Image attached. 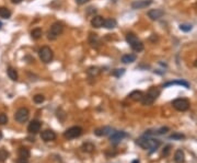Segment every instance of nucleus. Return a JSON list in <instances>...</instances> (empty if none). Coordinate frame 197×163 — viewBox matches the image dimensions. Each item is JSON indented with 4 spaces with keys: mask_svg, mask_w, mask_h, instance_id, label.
<instances>
[{
    "mask_svg": "<svg viewBox=\"0 0 197 163\" xmlns=\"http://www.w3.org/2000/svg\"><path fill=\"white\" fill-rule=\"evenodd\" d=\"M63 31H64V25H63V23H60V22H56V23H54L53 25L50 26V30L48 31V33H47L48 40H52V41L56 40L61 33H63Z\"/></svg>",
    "mask_w": 197,
    "mask_h": 163,
    "instance_id": "4",
    "label": "nucleus"
},
{
    "mask_svg": "<svg viewBox=\"0 0 197 163\" xmlns=\"http://www.w3.org/2000/svg\"><path fill=\"white\" fill-rule=\"evenodd\" d=\"M112 1H113V2H116V1H117V0H112Z\"/></svg>",
    "mask_w": 197,
    "mask_h": 163,
    "instance_id": "40",
    "label": "nucleus"
},
{
    "mask_svg": "<svg viewBox=\"0 0 197 163\" xmlns=\"http://www.w3.org/2000/svg\"><path fill=\"white\" fill-rule=\"evenodd\" d=\"M41 138L43 139L44 141H53L56 139V134H55V131L50 130V129H46V130L42 131V134H41Z\"/></svg>",
    "mask_w": 197,
    "mask_h": 163,
    "instance_id": "12",
    "label": "nucleus"
},
{
    "mask_svg": "<svg viewBox=\"0 0 197 163\" xmlns=\"http://www.w3.org/2000/svg\"><path fill=\"white\" fill-rule=\"evenodd\" d=\"M172 106L179 112H185L190 109V101L186 99H176L172 102Z\"/></svg>",
    "mask_w": 197,
    "mask_h": 163,
    "instance_id": "7",
    "label": "nucleus"
},
{
    "mask_svg": "<svg viewBox=\"0 0 197 163\" xmlns=\"http://www.w3.org/2000/svg\"><path fill=\"white\" fill-rule=\"evenodd\" d=\"M99 73H100V70H99V68H97V67H91V68H89V70H88V75H90V76H92V77L97 76Z\"/></svg>",
    "mask_w": 197,
    "mask_h": 163,
    "instance_id": "28",
    "label": "nucleus"
},
{
    "mask_svg": "<svg viewBox=\"0 0 197 163\" xmlns=\"http://www.w3.org/2000/svg\"><path fill=\"white\" fill-rule=\"evenodd\" d=\"M9 156H10V154H9V152H8L6 149H4V148L0 149V162L1 163L4 162V161L9 158Z\"/></svg>",
    "mask_w": 197,
    "mask_h": 163,
    "instance_id": "27",
    "label": "nucleus"
},
{
    "mask_svg": "<svg viewBox=\"0 0 197 163\" xmlns=\"http://www.w3.org/2000/svg\"><path fill=\"white\" fill-rule=\"evenodd\" d=\"M132 163H139V161H138V160H134V161H133Z\"/></svg>",
    "mask_w": 197,
    "mask_h": 163,
    "instance_id": "38",
    "label": "nucleus"
},
{
    "mask_svg": "<svg viewBox=\"0 0 197 163\" xmlns=\"http://www.w3.org/2000/svg\"><path fill=\"white\" fill-rule=\"evenodd\" d=\"M194 66H195V67H197V59L195 60V62H194Z\"/></svg>",
    "mask_w": 197,
    "mask_h": 163,
    "instance_id": "39",
    "label": "nucleus"
},
{
    "mask_svg": "<svg viewBox=\"0 0 197 163\" xmlns=\"http://www.w3.org/2000/svg\"><path fill=\"white\" fill-rule=\"evenodd\" d=\"M174 161H175V163H184L185 156H184L183 150H181V149L176 150L175 153H174Z\"/></svg>",
    "mask_w": 197,
    "mask_h": 163,
    "instance_id": "18",
    "label": "nucleus"
},
{
    "mask_svg": "<svg viewBox=\"0 0 197 163\" xmlns=\"http://www.w3.org/2000/svg\"><path fill=\"white\" fill-rule=\"evenodd\" d=\"M90 0H76V2L78 4H86L87 2H89Z\"/></svg>",
    "mask_w": 197,
    "mask_h": 163,
    "instance_id": "35",
    "label": "nucleus"
},
{
    "mask_svg": "<svg viewBox=\"0 0 197 163\" xmlns=\"http://www.w3.org/2000/svg\"><path fill=\"white\" fill-rule=\"evenodd\" d=\"M128 96H129V99H130V100H133V101L140 102L141 100H142V98H143V93L141 92V91L135 90V91H133V92H132V93H130Z\"/></svg>",
    "mask_w": 197,
    "mask_h": 163,
    "instance_id": "17",
    "label": "nucleus"
},
{
    "mask_svg": "<svg viewBox=\"0 0 197 163\" xmlns=\"http://www.w3.org/2000/svg\"><path fill=\"white\" fill-rule=\"evenodd\" d=\"M18 160L17 163H29V159L31 156V151L26 147H20L18 150Z\"/></svg>",
    "mask_w": 197,
    "mask_h": 163,
    "instance_id": "8",
    "label": "nucleus"
},
{
    "mask_svg": "<svg viewBox=\"0 0 197 163\" xmlns=\"http://www.w3.org/2000/svg\"><path fill=\"white\" fill-rule=\"evenodd\" d=\"M8 123V116L4 113H0V125H6Z\"/></svg>",
    "mask_w": 197,
    "mask_h": 163,
    "instance_id": "32",
    "label": "nucleus"
},
{
    "mask_svg": "<svg viewBox=\"0 0 197 163\" xmlns=\"http://www.w3.org/2000/svg\"><path fill=\"white\" fill-rule=\"evenodd\" d=\"M7 73L11 80H13V81H17V80H18V72H17V70L13 69L12 67H9V68H8Z\"/></svg>",
    "mask_w": 197,
    "mask_h": 163,
    "instance_id": "24",
    "label": "nucleus"
},
{
    "mask_svg": "<svg viewBox=\"0 0 197 163\" xmlns=\"http://www.w3.org/2000/svg\"><path fill=\"white\" fill-rule=\"evenodd\" d=\"M11 1H12L13 4H20V2H22L23 0H11Z\"/></svg>",
    "mask_w": 197,
    "mask_h": 163,
    "instance_id": "36",
    "label": "nucleus"
},
{
    "mask_svg": "<svg viewBox=\"0 0 197 163\" xmlns=\"http://www.w3.org/2000/svg\"><path fill=\"white\" fill-rule=\"evenodd\" d=\"M83 129L80 126H72L70 128H68L67 130L64 133V137L66 139H75L81 136Z\"/></svg>",
    "mask_w": 197,
    "mask_h": 163,
    "instance_id": "6",
    "label": "nucleus"
},
{
    "mask_svg": "<svg viewBox=\"0 0 197 163\" xmlns=\"http://www.w3.org/2000/svg\"><path fill=\"white\" fill-rule=\"evenodd\" d=\"M192 28H193V26L190 25V24H181V25H180V30L183 31V32H188V31L192 30Z\"/></svg>",
    "mask_w": 197,
    "mask_h": 163,
    "instance_id": "33",
    "label": "nucleus"
},
{
    "mask_svg": "<svg viewBox=\"0 0 197 163\" xmlns=\"http://www.w3.org/2000/svg\"><path fill=\"white\" fill-rule=\"evenodd\" d=\"M116 25H117V22L114 19H106V20H104L103 26L106 28V29L108 30L114 29V28H116Z\"/></svg>",
    "mask_w": 197,
    "mask_h": 163,
    "instance_id": "20",
    "label": "nucleus"
},
{
    "mask_svg": "<svg viewBox=\"0 0 197 163\" xmlns=\"http://www.w3.org/2000/svg\"><path fill=\"white\" fill-rule=\"evenodd\" d=\"M170 148H171V146H166L164 149H163V156H168L169 152H170Z\"/></svg>",
    "mask_w": 197,
    "mask_h": 163,
    "instance_id": "34",
    "label": "nucleus"
},
{
    "mask_svg": "<svg viewBox=\"0 0 197 163\" xmlns=\"http://www.w3.org/2000/svg\"><path fill=\"white\" fill-rule=\"evenodd\" d=\"M2 136H4V135H2V131L0 130V140H1V139H2Z\"/></svg>",
    "mask_w": 197,
    "mask_h": 163,
    "instance_id": "37",
    "label": "nucleus"
},
{
    "mask_svg": "<svg viewBox=\"0 0 197 163\" xmlns=\"http://www.w3.org/2000/svg\"><path fill=\"white\" fill-rule=\"evenodd\" d=\"M11 17V11L4 7L0 8V18L2 19H9Z\"/></svg>",
    "mask_w": 197,
    "mask_h": 163,
    "instance_id": "26",
    "label": "nucleus"
},
{
    "mask_svg": "<svg viewBox=\"0 0 197 163\" xmlns=\"http://www.w3.org/2000/svg\"><path fill=\"white\" fill-rule=\"evenodd\" d=\"M29 116H30V112L29 109L26 107H21L19 109L15 114V120L20 124L25 123L26 120H29Z\"/></svg>",
    "mask_w": 197,
    "mask_h": 163,
    "instance_id": "9",
    "label": "nucleus"
},
{
    "mask_svg": "<svg viewBox=\"0 0 197 163\" xmlns=\"http://www.w3.org/2000/svg\"><path fill=\"white\" fill-rule=\"evenodd\" d=\"M170 85H182V87H185V88H188L190 87V84L188 82L186 81H184V80H176V81H170V82H166L164 84V87H170Z\"/></svg>",
    "mask_w": 197,
    "mask_h": 163,
    "instance_id": "19",
    "label": "nucleus"
},
{
    "mask_svg": "<svg viewBox=\"0 0 197 163\" xmlns=\"http://www.w3.org/2000/svg\"><path fill=\"white\" fill-rule=\"evenodd\" d=\"M84 152H88V153H91L92 151H94V149H95V146L93 143H91V142H86V143H83L82 147H81Z\"/></svg>",
    "mask_w": 197,
    "mask_h": 163,
    "instance_id": "23",
    "label": "nucleus"
},
{
    "mask_svg": "<svg viewBox=\"0 0 197 163\" xmlns=\"http://www.w3.org/2000/svg\"><path fill=\"white\" fill-rule=\"evenodd\" d=\"M104 23V19L103 17L101 15H94L92 20H91V25L95 28V29H99V28H102Z\"/></svg>",
    "mask_w": 197,
    "mask_h": 163,
    "instance_id": "16",
    "label": "nucleus"
},
{
    "mask_svg": "<svg viewBox=\"0 0 197 163\" xmlns=\"http://www.w3.org/2000/svg\"><path fill=\"white\" fill-rule=\"evenodd\" d=\"M31 37H32L33 40H39L42 37V29H39V28H35V29L32 30V32H31Z\"/></svg>",
    "mask_w": 197,
    "mask_h": 163,
    "instance_id": "25",
    "label": "nucleus"
},
{
    "mask_svg": "<svg viewBox=\"0 0 197 163\" xmlns=\"http://www.w3.org/2000/svg\"><path fill=\"white\" fill-rule=\"evenodd\" d=\"M159 95H160V90L156 87H152L149 89V91H148L146 94H143L142 100L140 102H141V104L145 106L151 105V104L157 100Z\"/></svg>",
    "mask_w": 197,
    "mask_h": 163,
    "instance_id": "2",
    "label": "nucleus"
},
{
    "mask_svg": "<svg viewBox=\"0 0 197 163\" xmlns=\"http://www.w3.org/2000/svg\"><path fill=\"white\" fill-rule=\"evenodd\" d=\"M152 4V0H137L134 1L132 4V8L133 9H143V8H147L148 6H150Z\"/></svg>",
    "mask_w": 197,
    "mask_h": 163,
    "instance_id": "13",
    "label": "nucleus"
},
{
    "mask_svg": "<svg viewBox=\"0 0 197 163\" xmlns=\"http://www.w3.org/2000/svg\"><path fill=\"white\" fill-rule=\"evenodd\" d=\"M112 133H113V129H112L111 127H108V126L97 128V129H95V131H94V134L97 135V136H99V137L108 136V135H111Z\"/></svg>",
    "mask_w": 197,
    "mask_h": 163,
    "instance_id": "14",
    "label": "nucleus"
},
{
    "mask_svg": "<svg viewBox=\"0 0 197 163\" xmlns=\"http://www.w3.org/2000/svg\"><path fill=\"white\" fill-rule=\"evenodd\" d=\"M39 56L42 62H45V64H48V62H50L53 60L54 53L50 49V47H48V46H43L42 48H39Z\"/></svg>",
    "mask_w": 197,
    "mask_h": 163,
    "instance_id": "5",
    "label": "nucleus"
},
{
    "mask_svg": "<svg viewBox=\"0 0 197 163\" xmlns=\"http://www.w3.org/2000/svg\"><path fill=\"white\" fill-rule=\"evenodd\" d=\"M127 136L125 131H113L111 135H110V140L113 145H117L122 141L123 139Z\"/></svg>",
    "mask_w": 197,
    "mask_h": 163,
    "instance_id": "10",
    "label": "nucleus"
},
{
    "mask_svg": "<svg viewBox=\"0 0 197 163\" xmlns=\"http://www.w3.org/2000/svg\"><path fill=\"white\" fill-rule=\"evenodd\" d=\"M126 41H127V43L130 45V47L133 48L135 51H143V44L141 41L138 40V37L134 34V33H127V35H126Z\"/></svg>",
    "mask_w": 197,
    "mask_h": 163,
    "instance_id": "3",
    "label": "nucleus"
},
{
    "mask_svg": "<svg viewBox=\"0 0 197 163\" xmlns=\"http://www.w3.org/2000/svg\"><path fill=\"white\" fill-rule=\"evenodd\" d=\"M124 73H125V69H116V70L113 71V76H115L116 78H119V77H122Z\"/></svg>",
    "mask_w": 197,
    "mask_h": 163,
    "instance_id": "31",
    "label": "nucleus"
},
{
    "mask_svg": "<svg viewBox=\"0 0 197 163\" xmlns=\"http://www.w3.org/2000/svg\"><path fill=\"white\" fill-rule=\"evenodd\" d=\"M136 143L139 146V147H141L142 149H145V150H149L150 153L156 151V150L160 147V145H161L160 140L154 139V138H151L150 136H145V135H143L141 138L137 139Z\"/></svg>",
    "mask_w": 197,
    "mask_h": 163,
    "instance_id": "1",
    "label": "nucleus"
},
{
    "mask_svg": "<svg viewBox=\"0 0 197 163\" xmlns=\"http://www.w3.org/2000/svg\"><path fill=\"white\" fill-rule=\"evenodd\" d=\"M89 42L91 44V46H93V47H97V45L100 44V40H99V37H97V34H93V33H91L89 36Z\"/></svg>",
    "mask_w": 197,
    "mask_h": 163,
    "instance_id": "22",
    "label": "nucleus"
},
{
    "mask_svg": "<svg viewBox=\"0 0 197 163\" xmlns=\"http://www.w3.org/2000/svg\"><path fill=\"white\" fill-rule=\"evenodd\" d=\"M170 139H173V140H182V139H184L185 138V136L182 134H173L170 136Z\"/></svg>",
    "mask_w": 197,
    "mask_h": 163,
    "instance_id": "30",
    "label": "nucleus"
},
{
    "mask_svg": "<svg viewBox=\"0 0 197 163\" xmlns=\"http://www.w3.org/2000/svg\"><path fill=\"white\" fill-rule=\"evenodd\" d=\"M164 14V12L160 9H153V10H150L148 12V17L151 19V20H159L160 18H162Z\"/></svg>",
    "mask_w": 197,
    "mask_h": 163,
    "instance_id": "15",
    "label": "nucleus"
},
{
    "mask_svg": "<svg viewBox=\"0 0 197 163\" xmlns=\"http://www.w3.org/2000/svg\"><path fill=\"white\" fill-rule=\"evenodd\" d=\"M41 127H42L41 122H39V120H34L29 124V126H28V131H29L30 134H37V133L41 130Z\"/></svg>",
    "mask_w": 197,
    "mask_h": 163,
    "instance_id": "11",
    "label": "nucleus"
},
{
    "mask_svg": "<svg viewBox=\"0 0 197 163\" xmlns=\"http://www.w3.org/2000/svg\"><path fill=\"white\" fill-rule=\"evenodd\" d=\"M136 60V55L134 54H127V55H124L122 57V62L124 64H132Z\"/></svg>",
    "mask_w": 197,
    "mask_h": 163,
    "instance_id": "21",
    "label": "nucleus"
},
{
    "mask_svg": "<svg viewBox=\"0 0 197 163\" xmlns=\"http://www.w3.org/2000/svg\"><path fill=\"white\" fill-rule=\"evenodd\" d=\"M34 102H35L36 104H41V103H43L45 101V96L43 94H36L34 98H33Z\"/></svg>",
    "mask_w": 197,
    "mask_h": 163,
    "instance_id": "29",
    "label": "nucleus"
}]
</instances>
